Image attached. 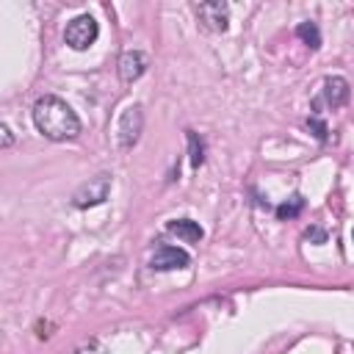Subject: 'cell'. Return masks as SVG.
Masks as SVG:
<instances>
[{
    "instance_id": "obj_15",
    "label": "cell",
    "mask_w": 354,
    "mask_h": 354,
    "mask_svg": "<svg viewBox=\"0 0 354 354\" xmlns=\"http://www.w3.org/2000/svg\"><path fill=\"white\" fill-rule=\"evenodd\" d=\"M14 141H17V138H14V133L8 130V124H3V122H0V149L14 147Z\"/></svg>"
},
{
    "instance_id": "obj_8",
    "label": "cell",
    "mask_w": 354,
    "mask_h": 354,
    "mask_svg": "<svg viewBox=\"0 0 354 354\" xmlns=\"http://www.w3.org/2000/svg\"><path fill=\"white\" fill-rule=\"evenodd\" d=\"M321 100H324L329 108H340V105H346V102H348V80L340 77V75H329V77H324Z\"/></svg>"
},
{
    "instance_id": "obj_1",
    "label": "cell",
    "mask_w": 354,
    "mask_h": 354,
    "mask_svg": "<svg viewBox=\"0 0 354 354\" xmlns=\"http://www.w3.org/2000/svg\"><path fill=\"white\" fill-rule=\"evenodd\" d=\"M33 124L36 130L50 141H72L80 136V119L77 113L61 100L58 94H44L33 102Z\"/></svg>"
},
{
    "instance_id": "obj_2",
    "label": "cell",
    "mask_w": 354,
    "mask_h": 354,
    "mask_svg": "<svg viewBox=\"0 0 354 354\" xmlns=\"http://www.w3.org/2000/svg\"><path fill=\"white\" fill-rule=\"evenodd\" d=\"M111 185H113V177L108 171H100L94 177H88L83 185H77V191L72 194V205L86 210V207H94V205H102L111 194Z\"/></svg>"
},
{
    "instance_id": "obj_12",
    "label": "cell",
    "mask_w": 354,
    "mask_h": 354,
    "mask_svg": "<svg viewBox=\"0 0 354 354\" xmlns=\"http://www.w3.org/2000/svg\"><path fill=\"white\" fill-rule=\"evenodd\" d=\"M301 210H304V196H301V194H293L290 199H285V202L277 205V216H279L282 221H285V218H296Z\"/></svg>"
},
{
    "instance_id": "obj_9",
    "label": "cell",
    "mask_w": 354,
    "mask_h": 354,
    "mask_svg": "<svg viewBox=\"0 0 354 354\" xmlns=\"http://www.w3.org/2000/svg\"><path fill=\"white\" fill-rule=\"evenodd\" d=\"M166 230H169L171 235H177L180 241H185V243H199V241L205 238V230H202L199 221H194V218H171V221L166 224Z\"/></svg>"
},
{
    "instance_id": "obj_13",
    "label": "cell",
    "mask_w": 354,
    "mask_h": 354,
    "mask_svg": "<svg viewBox=\"0 0 354 354\" xmlns=\"http://www.w3.org/2000/svg\"><path fill=\"white\" fill-rule=\"evenodd\" d=\"M307 127L313 130V136H315L318 141H326V138H329V127H326L318 116H310V119H307Z\"/></svg>"
},
{
    "instance_id": "obj_16",
    "label": "cell",
    "mask_w": 354,
    "mask_h": 354,
    "mask_svg": "<svg viewBox=\"0 0 354 354\" xmlns=\"http://www.w3.org/2000/svg\"><path fill=\"white\" fill-rule=\"evenodd\" d=\"M75 354H108V351H105V348H102L97 340H88V343H83V346H80Z\"/></svg>"
},
{
    "instance_id": "obj_4",
    "label": "cell",
    "mask_w": 354,
    "mask_h": 354,
    "mask_svg": "<svg viewBox=\"0 0 354 354\" xmlns=\"http://www.w3.org/2000/svg\"><path fill=\"white\" fill-rule=\"evenodd\" d=\"M141 127H144V111L141 105H130L122 111L119 124H116V138L122 149H133L141 138Z\"/></svg>"
},
{
    "instance_id": "obj_5",
    "label": "cell",
    "mask_w": 354,
    "mask_h": 354,
    "mask_svg": "<svg viewBox=\"0 0 354 354\" xmlns=\"http://www.w3.org/2000/svg\"><path fill=\"white\" fill-rule=\"evenodd\" d=\"M194 14H196L199 25H202L205 30H213V33H224L227 25H230V6L221 3V0L196 3V6H194Z\"/></svg>"
},
{
    "instance_id": "obj_14",
    "label": "cell",
    "mask_w": 354,
    "mask_h": 354,
    "mask_svg": "<svg viewBox=\"0 0 354 354\" xmlns=\"http://www.w3.org/2000/svg\"><path fill=\"white\" fill-rule=\"evenodd\" d=\"M304 238L313 241V243H326V230L324 227H310V230H304Z\"/></svg>"
},
{
    "instance_id": "obj_11",
    "label": "cell",
    "mask_w": 354,
    "mask_h": 354,
    "mask_svg": "<svg viewBox=\"0 0 354 354\" xmlns=\"http://www.w3.org/2000/svg\"><path fill=\"white\" fill-rule=\"evenodd\" d=\"M296 36L310 47V50H318L321 47V30L315 22H299L296 25Z\"/></svg>"
},
{
    "instance_id": "obj_10",
    "label": "cell",
    "mask_w": 354,
    "mask_h": 354,
    "mask_svg": "<svg viewBox=\"0 0 354 354\" xmlns=\"http://www.w3.org/2000/svg\"><path fill=\"white\" fill-rule=\"evenodd\" d=\"M185 141H188V158H191V166L199 169L205 163V141L194 133V130H185Z\"/></svg>"
},
{
    "instance_id": "obj_3",
    "label": "cell",
    "mask_w": 354,
    "mask_h": 354,
    "mask_svg": "<svg viewBox=\"0 0 354 354\" xmlns=\"http://www.w3.org/2000/svg\"><path fill=\"white\" fill-rule=\"evenodd\" d=\"M97 36H100V25H97V19H94L91 14L75 17V19L66 25V30H64V41H66L72 50H88V47L97 41Z\"/></svg>"
},
{
    "instance_id": "obj_6",
    "label": "cell",
    "mask_w": 354,
    "mask_h": 354,
    "mask_svg": "<svg viewBox=\"0 0 354 354\" xmlns=\"http://www.w3.org/2000/svg\"><path fill=\"white\" fill-rule=\"evenodd\" d=\"M188 263H191L188 252L177 249V246H158L155 254L149 257V268L152 271H177V268H185Z\"/></svg>"
},
{
    "instance_id": "obj_7",
    "label": "cell",
    "mask_w": 354,
    "mask_h": 354,
    "mask_svg": "<svg viewBox=\"0 0 354 354\" xmlns=\"http://www.w3.org/2000/svg\"><path fill=\"white\" fill-rule=\"evenodd\" d=\"M147 66H149V58H147V53H141V50H124V53L119 55V64H116L122 83H136V80L147 72Z\"/></svg>"
}]
</instances>
